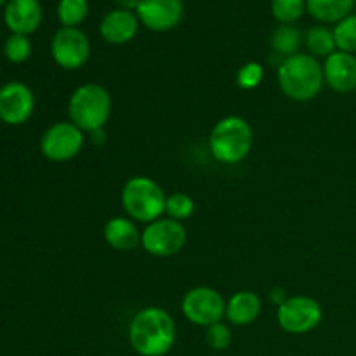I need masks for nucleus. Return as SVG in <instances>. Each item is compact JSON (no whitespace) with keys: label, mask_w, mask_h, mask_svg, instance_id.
<instances>
[{"label":"nucleus","mask_w":356,"mask_h":356,"mask_svg":"<svg viewBox=\"0 0 356 356\" xmlns=\"http://www.w3.org/2000/svg\"><path fill=\"white\" fill-rule=\"evenodd\" d=\"M129 343L141 356H165L176 344V322L162 308H145L129 325Z\"/></svg>","instance_id":"1"},{"label":"nucleus","mask_w":356,"mask_h":356,"mask_svg":"<svg viewBox=\"0 0 356 356\" xmlns=\"http://www.w3.org/2000/svg\"><path fill=\"white\" fill-rule=\"evenodd\" d=\"M323 65L312 54L298 52L282 59L278 65V86L292 101L306 103L315 99L323 89Z\"/></svg>","instance_id":"2"},{"label":"nucleus","mask_w":356,"mask_h":356,"mask_svg":"<svg viewBox=\"0 0 356 356\" xmlns=\"http://www.w3.org/2000/svg\"><path fill=\"white\" fill-rule=\"evenodd\" d=\"M254 145V132L249 122L242 117H225L212 127L209 136V149L218 162L235 165L249 156Z\"/></svg>","instance_id":"3"},{"label":"nucleus","mask_w":356,"mask_h":356,"mask_svg":"<svg viewBox=\"0 0 356 356\" xmlns=\"http://www.w3.org/2000/svg\"><path fill=\"white\" fill-rule=\"evenodd\" d=\"M70 122L80 131L94 132L104 129L111 115V96L99 83H83L73 90L68 103Z\"/></svg>","instance_id":"4"},{"label":"nucleus","mask_w":356,"mask_h":356,"mask_svg":"<svg viewBox=\"0 0 356 356\" xmlns=\"http://www.w3.org/2000/svg\"><path fill=\"white\" fill-rule=\"evenodd\" d=\"M165 193L156 181L146 176H134L122 188V207L132 221H156L165 214Z\"/></svg>","instance_id":"5"},{"label":"nucleus","mask_w":356,"mask_h":356,"mask_svg":"<svg viewBox=\"0 0 356 356\" xmlns=\"http://www.w3.org/2000/svg\"><path fill=\"white\" fill-rule=\"evenodd\" d=\"M322 318V305L309 296H292L277 309L278 325L292 336L312 332L320 325Z\"/></svg>","instance_id":"6"},{"label":"nucleus","mask_w":356,"mask_h":356,"mask_svg":"<svg viewBox=\"0 0 356 356\" xmlns=\"http://www.w3.org/2000/svg\"><path fill=\"white\" fill-rule=\"evenodd\" d=\"M181 308L188 322L205 329L221 322L226 316V301L221 292L205 285L190 289L184 294Z\"/></svg>","instance_id":"7"},{"label":"nucleus","mask_w":356,"mask_h":356,"mask_svg":"<svg viewBox=\"0 0 356 356\" xmlns=\"http://www.w3.org/2000/svg\"><path fill=\"white\" fill-rule=\"evenodd\" d=\"M186 229L179 221L170 218H160L146 225L141 235V245L155 257L176 256L186 245Z\"/></svg>","instance_id":"8"},{"label":"nucleus","mask_w":356,"mask_h":356,"mask_svg":"<svg viewBox=\"0 0 356 356\" xmlns=\"http://www.w3.org/2000/svg\"><path fill=\"white\" fill-rule=\"evenodd\" d=\"M86 136L72 122L52 124L40 138V152L51 162H68L83 148Z\"/></svg>","instance_id":"9"},{"label":"nucleus","mask_w":356,"mask_h":356,"mask_svg":"<svg viewBox=\"0 0 356 356\" xmlns=\"http://www.w3.org/2000/svg\"><path fill=\"white\" fill-rule=\"evenodd\" d=\"M51 54L56 65L61 66L63 70L75 72L89 61V37L80 28L61 26L51 40Z\"/></svg>","instance_id":"10"},{"label":"nucleus","mask_w":356,"mask_h":356,"mask_svg":"<svg viewBox=\"0 0 356 356\" xmlns=\"http://www.w3.org/2000/svg\"><path fill=\"white\" fill-rule=\"evenodd\" d=\"M35 111L33 90L23 82H7L0 87V120L7 125H23Z\"/></svg>","instance_id":"11"},{"label":"nucleus","mask_w":356,"mask_h":356,"mask_svg":"<svg viewBox=\"0 0 356 356\" xmlns=\"http://www.w3.org/2000/svg\"><path fill=\"white\" fill-rule=\"evenodd\" d=\"M136 16L148 30L156 33L170 31L183 21L184 0H141Z\"/></svg>","instance_id":"12"},{"label":"nucleus","mask_w":356,"mask_h":356,"mask_svg":"<svg viewBox=\"0 0 356 356\" xmlns=\"http://www.w3.org/2000/svg\"><path fill=\"white\" fill-rule=\"evenodd\" d=\"M323 79L336 92H353L356 90V56L343 51L332 52L323 63Z\"/></svg>","instance_id":"13"},{"label":"nucleus","mask_w":356,"mask_h":356,"mask_svg":"<svg viewBox=\"0 0 356 356\" xmlns=\"http://www.w3.org/2000/svg\"><path fill=\"white\" fill-rule=\"evenodd\" d=\"M44 10L38 0H9L3 9V21L13 33L26 35L40 28Z\"/></svg>","instance_id":"14"},{"label":"nucleus","mask_w":356,"mask_h":356,"mask_svg":"<svg viewBox=\"0 0 356 356\" xmlns=\"http://www.w3.org/2000/svg\"><path fill=\"white\" fill-rule=\"evenodd\" d=\"M139 19L136 13L113 9L103 16L99 23V35L106 44L124 45L134 40L139 31Z\"/></svg>","instance_id":"15"},{"label":"nucleus","mask_w":356,"mask_h":356,"mask_svg":"<svg viewBox=\"0 0 356 356\" xmlns=\"http://www.w3.org/2000/svg\"><path fill=\"white\" fill-rule=\"evenodd\" d=\"M141 235L138 225L131 218H122V216L111 218L103 229L106 243L118 252H129L141 245Z\"/></svg>","instance_id":"16"},{"label":"nucleus","mask_w":356,"mask_h":356,"mask_svg":"<svg viewBox=\"0 0 356 356\" xmlns=\"http://www.w3.org/2000/svg\"><path fill=\"white\" fill-rule=\"evenodd\" d=\"M261 298L252 291H240L226 301V318L236 327H245L256 322L261 315Z\"/></svg>","instance_id":"17"},{"label":"nucleus","mask_w":356,"mask_h":356,"mask_svg":"<svg viewBox=\"0 0 356 356\" xmlns=\"http://www.w3.org/2000/svg\"><path fill=\"white\" fill-rule=\"evenodd\" d=\"M355 0H306V13L320 24H337L353 14Z\"/></svg>","instance_id":"18"},{"label":"nucleus","mask_w":356,"mask_h":356,"mask_svg":"<svg viewBox=\"0 0 356 356\" xmlns=\"http://www.w3.org/2000/svg\"><path fill=\"white\" fill-rule=\"evenodd\" d=\"M305 44L306 49H308V54L315 56L316 59L329 58L332 52L337 51L332 30L325 24H316V26L309 28L306 31Z\"/></svg>","instance_id":"19"},{"label":"nucleus","mask_w":356,"mask_h":356,"mask_svg":"<svg viewBox=\"0 0 356 356\" xmlns=\"http://www.w3.org/2000/svg\"><path fill=\"white\" fill-rule=\"evenodd\" d=\"M302 44V35L294 24H280L271 35V49L282 58H289L299 52Z\"/></svg>","instance_id":"20"},{"label":"nucleus","mask_w":356,"mask_h":356,"mask_svg":"<svg viewBox=\"0 0 356 356\" xmlns=\"http://www.w3.org/2000/svg\"><path fill=\"white\" fill-rule=\"evenodd\" d=\"M89 0H59L58 19L65 28H79L89 16Z\"/></svg>","instance_id":"21"},{"label":"nucleus","mask_w":356,"mask_h":356,"mask_svg":"<svg viewBox=\"0 0 356 356\" xmlns=\"http://www.w3.org/2000/svg\"><path fill=\"white\" fill-rule=\"evenodd\" d=\"M306 0H271V16L280 24H294L305 16Z\"/></svg>","instance_id":"22"},{"label":"nucleus","mask_w":356,"mask_h":356,"mask_svg":"<svg viewBox=\"0 0 356 356\" xmlns=\"http://www.w3.org/2000/svg\"><path fill=\"white\" fill-rule=\"evenodd\" d=\"M332 33H334V40H336L337 51L355 54L356 52V14L355 13L350 14V16L344 17L343 21L334 24Z\"/></svg>","instance_id":"23"},{"label":"nucleus","mask_w":356,"mask_h":356,"mask_svg":"<svg viewBox=\"0 0 356 356\" xmlns=\"http://www.w3.org/2000/svg\"><path fill=\"white\" fill-rule=\"evenodd\" d=\"M31 40L26 35L13 33L3 44V54H6L7 61L14 63V65H21V63L28 61L31 56Z\"/></svg>","instance_id":"24"},{"label":"nucleus","mask_w":356,"mask_h":356,"mask_svg":"<svg viewBox=\"0 0 356 356\" xmlns=\"http://www.w3.org/2000/svg\"><path fill=\"white\" fill-rule=\"evenodd\" d=\"M195 212V202L188 193H172L165 200V214L167 218L174 221H184L191 218Z\"/></svg>","instance_id":"25"},{"label":"nucleus","mask_w":356,"mask_h":356,"mask_svg":"<svg viewBox=\"0 0 356 356\" xmlns=\"http://www.w3.org/2000/svg\"><path fill=\"white\" fill-rule=\"evenodd\" d=\"M232 341V329L222 322L214 323V325L207 327V330H205V343H207V346L214 351L228 350Z\"/></svg>","instance_id":"26"},{"label":"nucleus","mask_w":356,"mask_h":356,"mask_svg":"<svg viewBox=\"0 0 356 356\" xmlns=\"http://www.w3.org/2000/svg\"><path fill=\"white\" fill-rule=\"evenodd\" d=\"M263 66L257 61H249L236 72V83H238L240 89L252 90L256 87H259V83L263 82Z\"/></svg>","instance_id":"27"},{"label":"nucleus","mask_w":356,"mask_h":356,"mask_svg":"<svg viewBox=\"0 0 356 356\" xmlns=\"http://www.w3.org/2000/svg\"><path fill=\"white\" fill-rule=\"evenodd\" d=\"M287 299H289L287 292H285L282 287H275L270 291V301L273 302L275 306H282Z\"/></svg>","instance_id":"28"},{"label":"nucleus","mask_w":356,"mask_h":356,"mask_svg":"<svg viewBox=\"0 0 356 356\" xmlns=\"http://www.w3.org/2000/svg\"><path fill=\"white\" fill-rule=\"evenodd\" d=\"M139 2H141V0H115V3H117V9L131 10V13H136Z\"/></svg>","instance_id":"29"},{"label":"nucleus","mask_w":356,"mask_h":356,"mask_svg":"<svg viewBox=\"0 0 356 356\" xmlns=\"http://www.w3.org/2000/svg\"><path fill=\"white\" fill-rule=\"evenodd\" d=\"M90 139H92L94 145H97V143H104V129L90 132Z\"/></svg>","instance_id":"30"},{"label":"nucleus","mask_w":356,"mask_h":356,"mask_svg":"<svg viewBox=\"0 0 356 356\" xmlns=\"http://www.w3.org/2000/svg\"><path fill=\"white\" fill-rule=\"evenodd\" d=\"M7 2H9V0H0V7H3V6H6Z\"/></svg>","instance_id":"31"}]
</instances>
